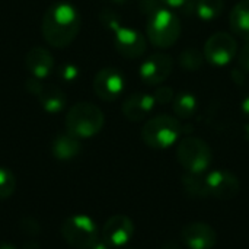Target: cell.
I'll use <instances>...</instances> for the list:
<instances>
[{"label": "cell", "instance_id": "6da1fadb", "mask_svg": "<svg viewBox=\"0 0 249 249\" xmlns=\"http://www.w3.org/2000/svg\"><path fill=\"white\" fill-rule=\"evenodd\" d=\"M80 15L71 3H53L42 16V36L48 45L64 48L76 39L80 31Z\"/></svg>", "mask_w": 249, "mask_h": 249}, {"label": "cell", "instance_id": "7a4b0ae2", "mask_svg": "<svg viewBox=\"0 0 249 249\" xmlns=\"http://www.w3.org/2000/svg\"><path fill=\"white\" fill-rule=\"evenodd\" d=\"M181 19L174 10L168 7H160L159 10L149 15L146 35L150 44L156 48L166 50L175 45L181 36Z\"/></svg>", "mask_w": 249, "mask_h": 249}, {"label": "cell", "instance_id": "3957f363", "mask_svg": "<svg viewBox=\"0 0 249 249\" xmlns=\"http://www.w3.org/2000/svg\"><path fill=\"white\" fill-rule=\"evenodd\" d=\"M105 124V115L99 107L92 102L74 104L64 120L67 133L77 139H89L96 136Z\"/></svg>", "mask_w": 249, "mask_h": 249}, {"label": "cell", "instance_id": "277c9868", "mask_svg": "<svg viewBox=\"0 0 249 249\" xmlns=\"http://www.w3.org/2000/svg\"><path fill=\"white\" fill-rule=\"evenodd\" d=\"M182 133L179 118L159 114L149 118L142 128V140L152 149L163 150L175 144Z\"/></svg>", "mask_w": 249, "mask_h": 249}, {"label": "cell", "instance_id": "5b68a950", "mask_svg": "<svg viewBox=\"0 0 249 249\" xmlns=\"http://www.w3.org/2000/svg\"><path fill=\"white\" fill-rule=\"evenodd\" d=\"M177 159L188 174H204L213 159L210 146L198 137H185L177 146Z\"/></svg>", "mask_w": 249, "mask_h": 249}, {"label": "cell", "instance_id": "8992f818", "mask_svg": "<svg viewBox=\"0 0 249 249\" xmlns=\"http://www.w3.org/2000/svg\"><path fill=\"white\" fill-rule=\"evenodd\" d=\"M61 236L77 249H89L98 241V226L86 214H73L61 225Z\"/></svg>", "mask_w": 249, "mask_h": 249}, {"label": "cell", "instance_id": "52a82bcc", "mask_svg": "<svg viewBox=\"0 0 249 249\" xmlns=\"http://www.w3.org/2000/svg\"><path fill=\"white\" fill-rule=\"evenodd\" d=\"M203 53L209 64L214 67H225L238 55V41L232 34L219 31L209 36Z\"/></svg>", "mask_w": 249, "mask_h": 249}, {"label": "cell", "instance_id": "ba28073f", "mask_svg": "<svg viewBox=\"0 0 249 249\" xmlns=\"http://www.w3.org/2000/svg\"><path fill=\"white\" fill-rule=\"evenodd\" d=\"M114 45L118 54L128 60L140 58L147 50V41L144 35L134 28L123 25H118L114 29Z\"/></svg>", "mask_w": 249, "mask_h": 249}, {"label": "cell", "instance_id": "9c48e42d", "mask_svg": "<svg viewBox=\"0 0 249 249\" xmlns=\"http://www.w3.org/2000/svg\"><path fill=\"white\" fill-rule=\"evenodd\" d=\"M95 95L107 102L115 101L121 96L125 88V80L123 73L115 67H104L93 77Z\"/></svg>", "mask_w": 249, "mask_h": 249}, {"label": "cell", "instance_id": "30bf717a", "mask_svg": "<svg viewBox=\"0 0 249 249\" xmlns=\"http://www.w3.org/2000/svg\"><path fill=\"white\" fill-rule=\"evenodd\" d=\"M174 70V58L165 53H155L147 57L139 70L140 79L150 86L162 85Z\"/></svg>", "mask_w": 249, "mask_h": 249}, {"label": "cell", "instance_id": "8fae6325", "mask_svg": "<svg viewBox=\"0 0 249 249\" xmlns=\"http://www.w3.org/2000/svg\"><path fill=\"white\" fill-rule=\"evenodd\" d=\"M134 235V223L130 217L115 214L109 217L102 228V239L109 247H124L130 242Z\"/></svg>", "mask_w": 249, "mask_h": 249}, {"label": "cell", "instance_id": "7c38bea8", "mask_svg": "<svg viewBox=\"0 0 249 249\" xmlns=\"http://www.w3.org/2000/svg\"><path fill=\"white\" fill-rule=\"evenodd\" d=\"M209 194L217 200H232L239 194V179L235 174L223 169L210 172L207 177Z\"/></svg>", "mask_w": 249, "mask_h": 249}, {"label": "cell", "instance_id": "4fadbf2b", "mask_svg": "<svg viewBox=\"0 0 249 249\" xmlns=\"http://www.w3.org/2000/svg\"><path fill=\"white\" fill-rule=\"evenodd\" d=\"M182 242L190 249H213L217 242L216 231L203 222L190 223L181 231Z\"/></svg>", "mask_w": 249, "mask_h": 249}, {"label": "cell", "instance_id": "5bb4252c", "mask_svg": "<svg viewBox=\"0 0 249 249\" xmlns=\"http://www.w3.org/2000/svg\"><path fill=\"white\" fill-rule=\"evenodd\" d=\"M155 105H156V101H155L153 95L137 92V93L130 95L123 102L121 112L128 121L140 123L152 114Z\"/></svg>", "mask_w": 249, "mask_h": 249}, {"label": "cell", "instance_id": "9a60e30c", "mask_svg": "<svg viewBox=\"0 0 249 249\" xmlns=\"http://www.w3.org/2000/svg\"><path fill=\"white\" fill-rule=\"evenodd\" d=\"M25 66L32 77L44 80L51 74L54 69V58L48 50L42 47H34L25 57Z\"/></svg>", "mask_w": 249, "mask_h": 249}, {"label": "cell", "instance_id": "2e32d148", "mask_svg": "<svg viewBox=\"0 0 249 249\" xmlns=\"http://www.w3.org/2000/svg\"><path fill=\"white\" fill-rule=\"evenodd\" d=\"M82 152L80 139L71 136L70 133L58 134L51 143V153L58 160H71Z\"/></svg>", "mask_w": 249, "mask_h": 249}, {"label": "cell", "instance_id": "e0dca14e", "mask_svg": "<svg viewBox=\"0 0 249 249\" xmlns=\"http://www.w3.org/2000/svg\"><path fill=\"white\" fill-rule=\"evenodd\" d=\"M229 26L235 35L249 41V0H241L229 13Z\"/></svg>", "mask_w": 249, "mask_h": 249}, {"label": "cell", "instance_id": "ac0fdd59", "mask_svg": "<svg viewBox=\"0 0 249 249\" xmlns=\"http://www.w3.org/2000/svg\"><path fill=\"white\" fill-rule=\"evenodd\" d=\"M42 109L48 114H58L64 109L67 98L64 92L55 85H44L42 92L38 95Z\"/></svg>", "mask_w": 249, "mask_h": 249}, {"label": "cell", "instance_id": "d6986e66", "mask_svg": "<svg viewBox=\"0 0 249 249\" xmlns=\"http://www.w3.org/2000/svg\"><path fill=\"white\" fill-rule=\"evenodd\" d=\"M174 112L177 118L179 120H190L191 117L196 115L197 108H198V101L194 93L191 92H181L175 95L174 102H172Z\"/></svg>", "mask_w": 249, "mask_h": 249}, {"label": "cell", "instance_id": "ffe728a7", "mask_svg": "<svg viewBox=\"0 0 249 249\" xmlns=\"http://www.w3.org/2000/svg\"><path fill=\"white\" fill-rule=\"evenodd\" d=\"M206 61L204 53L198 50L197 47H187L179 53L178 64L185 71H197L203 67V63Z\"/></svg>", "mask_w": 249, "mask_h": 249}, {"label": "cell", "instance_id": "44dd1931", "mask_svg": "<svg viewBox=\"0 0 249 249\" xmlns=\"http://www.w3.org/2000/svg\"><path fill=\"white\" fill-rule=\"evenodd\" d=\"M225 9L223 0H197L194 6L196 15L206 22L217 19Z\"/></svg>", "mask_w": 249, "mask_h": 249}, {"label": "cell", "instance_id": "7402d4cb", "mask_svg": "<svg viewBox=\"0 0 249 249\" xmlns=\"http://www.w3.org/2000/svg\"><path fill=\"white\" fill-rule=\"evenodd\" d=\"M203 174H187L184 177V188L188 194L193 197H207L209 187H207V178H201Z\"/></svg>", "mask_w": 249, "mask_h": 249}, {"label": "cell", "instance_id": "603a6c76", "mask_svg": "<svg viewBox=\"0 0 249 249\" xmlns=\"http://www.w3.org/2000/svg\"><path fill=\"white\" fill-rule=\"evenodd\" d=\"M16 188V178L13 172L7 168L0 166V200H7L12 197Z\"/></svg>", "mask_w": 249, "mask_h": 249}, {"label": "cell", "instance_id": "cb8c5ba5", "mask_svg": "<svg viewBox=\"0 0 249 249\" xmlns=\"http://www.w3.org/2000/svg\"><path fill=\"white\" fill-rule=\"evenodd\" d=\"M80 71H79V67L73 63H64L61 64L58 69H57V76L61 82H66V83H73L77 80Z\"/></svg>", "mask_w": 249, "mask_h": 249}, {"label": "cell", "instance_id": "d4e9b609", "mask_svg": "<svg viewBox=\"0 0 249 249\" xmlns=\"http://www.w3.org/2000/svg\"><path fill=\"white\" fill-rule=\"evenodd\" d=\"M153 98L156 101L158 105L163 107V105H168L171 102H174V98H175V92L171 86H165V85H159L156 88V90L153 92Z\"/></svg>", "mask_w": 249, "mask_h": 249}, {"label": "cell", "instance_id": "484cf974", "mask_svg": "<svg viewBox=\"0 0 249 249\" xmlns=\"http://www.w3.org/2000/svg\"><path fill=\"white\" fill-rule=\"evenodd\" d=\"M20 231L29 238H36L41 232V226L34 217L26 216L20 220Z\"/></svg>", "mask_w": 249, "mask_h": 249}, {"label": "cell", "instance_id": "4316f807", "mask_svg": "<svg viewBox=\"0 0 249 249\" xmlns=\"http://www.w3.org/2000/svg\"><path fill=\"white\" fill-rule=\"evenodd\" d=\"M163 6H166L171 10H184L190 12L194 9L197 0H160Z\"/></svg>", "mask_w": 249, "mask_h": 249}, {"label": "cell", "instance_id": "83f0119b", "mask_svg": "<svg viewBox=\"0 0 249 249\" xmlns=\"http://www.w3.org/2000/svg\"><path fill=\"white\" fill-rule=\"evenodd\" d=\"M238 64L241 70L249 73V41H245V44L238 51Z\"/></svg>", "mask_w": 249, "mask_h": 249}, {"label": "cell", "instance_id": "f1b7e54d", "mask_svg": "<svg viewBox=\"0 0 249 249\" xmlns=\"http://www.w3.org/2000/svg\"><path fill=\"white\" fill-rule=\"evenodd\" d=\"M44 85L45 83H42V80L41 79H36V77H29L28 80H26V83H25V89L31 93V95H35L36 98H38V95L42 92V89H44Z\"/></svg>", "mask_w": 249, "mask_h": 249}, {"label": "cell", "instance_id": "f546056e", "mask_svg": "<svg viewBox=\"0 0 249 249\" xmlns=\"http://www.w3.org/2000/svg\"><path fill=\"white\" fill-rule=\"evenodd\" d=\"M140 7L143 10V13L146 12L147 15H152L153 12L159 10L160 7H163L160 0H142L140 1Z\"/></svg>", "mask_w": 249, "mask_h": 249}, {"label": "cell", "instance_id": "4dcf8cb0", "mask_svg": "<svg viewBox=\"0 0 249 249\" xmlns=\"http://www.w3.org/2000/svg\"><path fill=\"white\" fill-rule=\"evenodd\" d=\"M89 249H111V247H109L104 239H102V241H96V242H95V244H93V245H92Z\"/></svg>", "mask_w": 249, "mask_h": 249}, {"label": "cell", "instance_id": "1f68e13d", "mask_svg": "<svg viewBox=\"0 0 249 249\" xmlns=\"http://www.w3.org/2000/svg\"><path fill=\"white\" fill-rule=\"evenodd\" d=\"M242 112L249 118V95L242 101Z\"/></svg>", "mask_w": 249, "mask_h": 249}, {"label": "cell", "instance_id": "d6a6232c", "mask_svg": "<svg viewBox=\"0 0 249 249\" xmlns=\"http://www.w3.org/2000/svg\"><path fill=\"white\" fill-rule=\"evenodd\" d=\"M23 249H39V245H38L34 239H31L29 242H26V244L23 245Z\"/></svg>", "mask_w": 249, "mask_h": 249}, {"label": "cell", "instance_id": "836d02e7", "mask_svg": "<svg viewBox=\"0 0 249 249\" xmlns=\"http://www.w3.org/2000/svg\"><path fill=\"white\" fill-rule=\"evenodd\" d=\"M162 249H179V247L175 242H168V244H165V247Z\"/></svg>", "mask_w": 249, "mask_h": 249}, {"label": "cell", "instance_id": "e575fe53", "mask_svg": "<svg viewBox=\"0 0 249 249\" xmlns=\"http://www.w3.org/2000/svg\"><path fill=\"white\" fill-rule=\"evenodd\" d=\"M0 249H18L15 245H12V244H7V242H1L0 244Z\"/></svg>", "mask_w": 249, "mask_h": 249}]
</instances>
